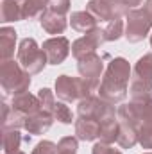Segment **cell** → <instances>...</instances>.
<instances>
[{"label":"cell","instance_id":"cell-32","mask_svg":"<svg viewBox=\"0 0 152 154\" xmlns=\"http://www.w3.org/2000/svg\"><path fill=\"white\" fill-rule=\"evenodd\" d=\"M138 133H140L138 143L143 149H152V125H141Z\"/></svg>","mask_w":152,"mask_h":154},{"label":"cell","instance_id":"cell-17","mask_svg":"<svg viewBox=\"0 0 152 154\" xmlns=\"http://www.w3.org/2000/svg\"><path fill=\"white\" fill-rule=\"evenodd\" d=\"M18 32L13 27L4 25L0 29V57L2 61H9L14 56V48H16V36Z\"/></svg>","mask_w":152,"mask_h":154},{"label":"cell","instance_id":"cell-5","mask_svg":"<svg viewBox=\"0 0 152 154\" xmlns=\"http://www.w3.org/2000/svg\"><path fill=\"white\" fill-rule=\"evenodd\" d=\"M86 11L97 20V23H109L116 18L127 16L131 7L125 0H90Z\"/></svg>","mask_w":152,"mask_h":154},{"label":"cell","instance_id":"cell-27","mask_svg":"<svg viewBox=\"0 0 152 154\" xmlns=\"http://www.w3.org/2000/svg\"><path fill=\"white\" fill-rule=\"evenodd\" d=\"M125 29H123V20L122 18H116L113 22L106 23L104 27V36H106V41H116L123 36Z\"/></svg>","mask_w":152,"mask_h":154},{"label":"cell","instance_id":"cell-9","mask_svg":"<svg viewBox=\"0 0 152 154\" xmlns=\"http://www.w3.org/2000/svg\"><path fill=\"white\" fill-rule=\"evenodd\" d=\"M104 41H106L104 27H97V29H93L91 32L84 34L82 38L75 39V41L72 43V56L79 61V59H82L84 56L93 54Z\"/></svg>","mask_w":152,"mask_h":154},{"label":"cell","instance_id":"cell-3","mask_svg":"<svg viewBox=\"0 0 152 154\" xmlns=\"http://www.w3.org/2000/svg\"><path fill=\"white\" fill-rule=\"evenodd\" d=\"M16 61L31 74L36 75L45 70V66L48 65V59L43 52V48L36 43L34 38H23L18 45L16 50Z\"/></svg>","mask_w":152,"mask_h":154},{"label":"cell","instance_id":"cell-7","mask_svg":"<svg viewBox=\"0 0 152 154\" xmlns=\"http://www.w3.org/2000/svg\"><path fill=\"white\" fill-rule=\"evenodd\" d=\"M77 115L82 118H95L99 122H104L108 118L116 116V109L113 104L102 100L99 95H90L77 104Z\"/></svg>","mask_w":152,"mask_h":154},{"label":"cell","instance_id":"cell-13","mask_svg":"<svg viewBox=\"0 0 152 154\" xmlns=\"http://www.w3.org/2000/svg\"><path fill=\"white\" fill-rule=\"evenodd\" d=\"M74 125H75V136L81 142H93L99 138V127H100L99 120L77 116Z\"/></svg>","mask_w":152,"mask_h":154},{"label":"cell","instance_id":"cell-12","mask_svg":"<svg viewBox=\"0 0 152 154\" xmlns=\"http://www.w3.org/2000/svg\"><path fill=\"white\" fill-rule=\"evenodd\" d=\"M52 122H54V116L50 115L48 111H38L34 115H29L25 118V131L29 134H45L50 127H52Z\"/></svg>","mask_w":152,"mask_h":154},{"label":"cell","instance_id":"cell-14","mask_svg":"<svg viewBox=\"0 0 152 154\" xmlns=\"http://www.w3.org/2000/svg\"><path fill=\"white\" fill-rule=\"evenodd\" d=\"M11 106H13L14 109H18L20 113H23L25 116L34 115V113L41 111V102H39L38 95H32V93H29V91L20 93V95H14Z\"/></svg>","mask_w":152,"mask_h":154},{"label":"cell","instance_id":"cell-23","mask_svg":"<svg viewBox=\"0 0 152 154\" xmlns=\"http://www.w3.org/2000/svg\"><path fill=\"white\" fill-rule=\"evenodd\" d=\"M132 77L152 82V54H145L136 61V65L132 68Z\"/></svg>","mask_w":152,"mask_h":154},{"label":"cell","instance_id":"cell-19","mask_svg":"<svg viewBox=\"0 0 152 154\" xmlns=\"http://www.w3.org/2000/svg\"><path fill=\"white\" fill-rule=\"evenodd\" d=\"M120 124V133H118V140L116 143L122 149H132L138 143V136H140V127L136 124L131 122H118Z\"/></svg>","mask_w":152,"mask_h":154},{"label":"cell","instance_id":"cell-15","mask_svg":"<svg viewBox=\"0 0 152 154\" xmlns=\"http://www.w3.org/2000/svg\"><path fill=\"white\" fill-rule=\"evenodd\" d=\"M20 20H25L23 0H2L0 22L2 23H9V22H20Z\"/></svg>","mask_w":152,"mask_h":154},{"label":"cell","instance_id":"cell-36","mask_svg":"<svg viewBox=\"0 0 152 154\" xmlns=\"http://www.w3.org/2000/svg\"><path fill=\"white\" fill-rule=\"evenodd\" d=\"M4 154H25V152H22V151H16V152H4Z\"/></svg>","mask_w":152,"mask_h":154},{"label":"cell","instance_id":"cell-21","mask_svg":"<svg viewBox=\"0 0 152 154\" xmlns=\"http://www.w3.org/2000/svg\"><path fill=\"white\" fill-rule=\"evenodd\" d=\"M100 127H99V142L102 143H108L111 145L118 140V133H120V124H118V118H108L104 122H99Z\"/></svg>","mask_w":152,"mask_h":154},{"label":"cell","instance_id":"cell-29","mask_svg":"<svg viewBox=\"0 0 152 154\" xmlns=\"http://www.w3.org/2000/svg\"><path fill=\"white\" fill-rule=\"evenodd\" d=\"M59 154H77L79 149V138L77 136H63L57 143Z\"/></svg>","mask_w":152,"mask_h":154},{"label":"cell","instance_id":"cell-6","mask_svg":"<svg viewBox=\"0 0 152 154\" xmlns=\"http://www.w3.org/2000/svg\"><path fill=\"white\" fill-rule=\"evenodd\" d=\"M125 32L123 36L129 43H140L150 34L152 20L143 9H131L125 16Z\"/></svg>","mask_w":152,"mask_h":154},{"label":"cell","instance_id":"cell-30","mask_svg":"<svg viewBox=\"0 0 152 154\" xmlns=\"http://www.w3.org/2000/svg\"><path fill=\"white\" fill-rule=\"evenodd\" d=\"M32 154H59V149H57V143L50 140H41L32 149Z\"/></svg>","mask_w":152,"mask_h":154},{"label":"cell","instance_id":"cell-26","mask_svg":"<svg viewBox=\"0 0 152 154\" xmlns=\"http://www.w3.org/2000/svg\"><path fill=\"white\" fill-rule=\"evenodd\" d=\"M52 116H54V120H57V122H61V124H72V122H75L74 120V113H72V109L66 106V102H63V100H59V102H56V106H54V109H52Z\"/></svg>","mask_w":152,"mask_h":154},{"label":"cell","instance_id":"cell-20","mask_svg":"<svg viewBox=\"0 0 152 154\" xmlns=\"http://www.w3.org/2000/svg\"><path fill=\"white\" fill-rule=\"evenodd\" d=\"M70 25H72L74 31L82 32V34H88V32H91L93 29L99 27V25H97V20H95L88 11H75V13H72V16H70Z\"/></svg>","mask_w":152,"mask_h":154},{"label":"cell","instance_id":"cell-38","mask_svg":"<svg viewBox=\"0 0 152 154\" xmlns=\"http://www.w3.org/2000/svg\"><path fill=\"white\" fill-rule=\"evenodd\" d=\"M143 154H152V152H143Z\"/></svg>","mask_w":152,"mask_h":154},{"label":"cell","instance_id":"cell-34","mask_svg":"<svg viewBox=\"0 0 152 154\" xmlns=\"http://www.w3.org/2000/svg\"><path fill=\"white\" fill-rule=\"evenodd\" d=\"M143 11L147 13V16L152 20V0H145V4H143Z\"/></svg>","mask_w":152,"mask_h":154},{"label":"cell","instance_id":"cell-31","mask_svg":"<svg viewBox=\"0 0 152 154\" xmlns=\"http://www.w3.org/2000/svg\"><path fill=\"white\" fill-rule=\"evenodd\" d=\"M70 5H72V0H50L48 2V11L66 16L70 13Z\"/></svg>","mask_w":152,"mask_h":154},{"label":"cell","instance_id":"cell-37","mask_svg":"<svg viewBox=\"0 0 152 154\" xmlns=\"http://www.w3.org/2000/svg\"><path fill=\"white\" fill-rule=\"evenodd\" d=\"M150 47H152V32H150Z\"/></svg>","mask_w":152,"mask_h":154},{"label":"cell","instance_id":"cell-25","mask_svg":"<svg viewBox=\"0 0 152 154\" xmlns=\"http://www.w3.org/2000/svg\"><path fill=\"white\" fill-rule=\"evenodd\" d=\"M48 2L50 0H23V14H25V20L39 18L48 9Z\"/></svg>","mask_w":152,"mask_h":154},{"label":"cell","instance_id":"cell-18","mask_svg":"<svg viewBox=\"0 0 152 154\" xmlns=\"http://www.w3.org/2000/svg\"><path fill=\"white\" fill-rule=\"evenodd\" d=\"M25 118L27 116L20 113L18 109H14L11 104H7L5 100L2 102V125L4 129H22L25 127Z\"/></svg>","mask_w":152,"mask_h":154},{"label":"cell","instance_id":"cell-4","mask_svg":"<svg viewBox=\"0 0 152 154\" xmlns=\"http://www.w3.org/2000/svg\"><path fill=\"white\" fill-rule=\"evenodd\" d=\"M56 97L63 102H79L86 97L91 95L93 86L82 79V77H70V75H59L54 84Z\"/></svg>","mask_w":152,"mask_h":154},{"label":"cell","instance_id":"cell-35","mask_svg":"<svg viewBox=\"0 0 152 154\" xmlns=\"http://www.w3.org/2000/svg\"><path fill=\"white\" fill-rule=\"evenodd\" d=\"M125 2H127V5H129L131 9H138V5H141L143 0H125Z\"/></svg>","mask_w":152,"mask_h":154},{"label":"cell","instance_id":"cell-16","mask_svg":"<svg viewBox=\"0 0 152 154\" xmlns=\"http://www.w3.org/2000/svg\"><path fill=\"white\" fill-rule=\"evenodd\" d=\"M129 109L138 122V125H152V99L147 100H131Z\"/></svg>","mask_w":152,"mask_h":154},{"label":"cell","instance_id":"cell-22","mask_svg":"<svg viewBox=\"0 0 152 154\" xmlns=\"http://www.w3.org/2000/svg\"><path fill=\"white\" fill-rule=\"evenodd\" d=\"M129 97H131V100H147V99H152V82L150 81L131 77Z\"/></svg>","mask_w":152,"mask_h":154},{"label":"cell","instance_id":"cell-8","mask_svg":"<svg viewBox=\"0 0 152 154\" xmlns=\"http://www.w3.org/2000/svg\"><path fill=\"white\" fill-rule=\"evenodd\" d=\"M77 72L82 79H86L93 90L97 91L99 86H100V81H102V75H104V59L93 52V54H88L84 56L82 59L77 61Z\"/></svg>","mask_w":152,"mask_h":154},{"label":"cell","instance_id":"cell-10","mask_svg":"<svg viewBox=\"0 0 152 154\" xmlns=\"http://www.w3.org/2000/svg\"><path fill=\"white\" fill-rule=\"evenodd\" d=\"M41 48H43V52L48 59V65L57 66L68 57V54L72 50V45H70L68 38H65V36H54V38L45 39Z\"/></svg>","mask_w":152,"mask_h":154},{"label":"cell","instance_id":"cell-28","mask_svg":"<svg viewBox=\"0 0 152 154\" xmlns=\"http://www.w3.org/2000/svg\"><path fill=\"white\" fill-rule=\"evenodd\" d=\"M38 99L39 102H41V109L43 111H48L50 115H52V109H54V106H56V91H52V90H48V88H41L38 91Z\"/></svg>","mask_w":152,"mask_h":154},{"label":"cell","instance_id":"cell-1","mask_svg":"<svg viewBox=\"0 0 152 154\" xmlns=\"http://www.w3.org/2000/svg\"><path fill=\"white\" fill-rule=\"evenodd\" d=\"M132 74V68L125 57H114L109 61L100 86L97 90L99 97L109 104H122L127 97V84Z\"/></svg>","mask_w":152,"mask_h":154},{"label":"cell","instance_id":"cell-11","mask_svg":"<svg viewBox=\"0 0 152 154\" xmlns=\"http://www.w3.org/2000/svg\"><path fill=\"white\" fill-rule=\"evenodd\" d=\"M39 25H41V29H43L47 34L57 36V34H63V32L66 31L68 20H66V16L57 14V13H52V11L47 9V11L39 16Z\"/></svg>","mask_w":152,"mask_h":154},{"label":"cell","instance_id":"cell-33","mask_svg":"<svg viewBox=\"0 0 152 154\" xmlns=\"http://www.w3.org/2000/svg\"><path fill=\"white\" fill-rule=\"evenodd\" d=\"M91 154H122L118 149H114L108 143H102V142H97L91 149Z\"/></svg>","mask_w":152,"mask_h":154},{"label":"cell","instance_id":"cell-2","mask_svg":"<svg viewBox=\"0 0 152 154\" xmlns=\"http://www.w3.org/2000/svg\"><path fill=\"white\" fill-rule=\"evenodd\" d=\"M0 84L5 95H20L29 91L31 74L14 59L2 61L0 65Z\"/></svg>","mask_w":152,"mask_h":154},{"label":"cell","instance_id":"cell-24","mask_svg":"<svg viewBox=\"0 0 152 154\" xmlns=\"http://www.w3.org/2000/svg\"><path fill=\"white\" fill-rule=\"evenodd\" d=\"M22 145V134L18 129H4L2 134V149L4 152H16Z\"/></svg>","mask_w":152,"mask_h":154}]
</instances>
